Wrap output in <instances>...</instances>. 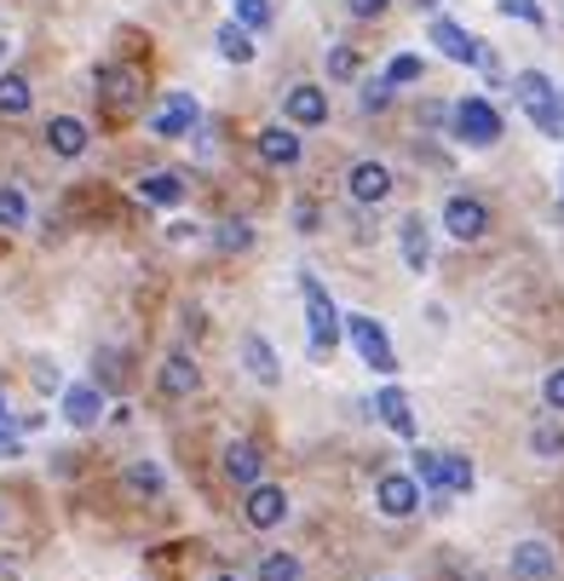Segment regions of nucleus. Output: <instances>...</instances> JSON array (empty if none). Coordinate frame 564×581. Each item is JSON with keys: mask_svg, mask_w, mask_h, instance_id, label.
I'll list each match as a JSON object with an SVG mask.
<instances>
[{"mask_svg": "<svg viewBox=\"0 0 564 581\" xmlns=\"http://www.w3.org/2000/svg\"><path fill=\"white\" fill-rule=\"evenodd\" d=\"M449 128H455V139H467V144H478V150H490V144L501 139V116H496L490 98H460V105L449 110Z\"/></svg>", "mask_w": 564, "mask_h": 581, "instance_id": "f257e3e1", "label": "nucleus"}, {"mask_svg": "<svg viewBox=\"0 0 564 581\" xmlns=\"http://www.w3.org/2000/svg\"><path fill=\"white\" fill-rule=\"evenodd\" d=\"M300 294H305V317H312V351H335V340H340L346 317L335 311V299L323 294V283H317V276H300Z\"/></svg>", "mask_w": 564, "mask_h": 581, "instance_id": "f03ea898", "label": "nucleus"}, {"mask_svg": "<svg viewBox=\"0 0 564 581\" xmlns=\"http://www.w3.org/2000/svg\"><path fill=\"white\" fill-rule=\"evenodd\" d=\"M139 92H144V81H139L133 64H98V98H105L110 116H133Z\"/></svg>", "mask_w": 564, "mask_h": 581, "instance_id": "7ed1b4c3", "label": "nucleus"}, {"mask_svg": "<svg viewBox=\"0 0 564 581\" xmlns=\"http://www.w3.org/2000/svg\"><path fill=\"white\" fill-rule=\"evenodd\" d=\"M346 335H351V346H357V358H364L375 374H392V369H398V351H392L387 328H380L375 317H346Z\"/></svg>", "mask_w": 564, "mask_h": 581, "instance_id": "20e7f679", "label": "nucleus"}, {"mask_svg": "<svg viewBox=\"0 0 564 581\" xmlns=\"http://www.w3.org/2000/svg\"><path fill=\"white\" fill-rule=\"evenodd\" d=\"M444 231L455 242H478L484 231H490V208H484L478 196H449L444 201Z\"/></svg>", "mask_w": 564, "mask_h": 581, "instance_id": "39448f33", "label": "nucleus"}, {"mask_svg": "<svg viewBox=\"0 0 564 581\" xmlns=\"http://www.w3.org/2000/svg\"><path fill=\"white\" fill-rule=\"evenodd\" d=\"M375 507L387 513V518H409V513L421 507V484H415L409 472H387V478L375 484Z\"/></svg>", "mask_w": 564, "mask_h": 581, "instance_id": "423d86ee", "label": "nucleus"}, {"mask_svg": "<svg viewBox=\"0 0 564 581\" xmlns=\"http://www.w3.org/2000/svg\"><path fill=\"white\" fill-rule=\"evenodd\" d=\"M512 581H553L558 575V552L547 541H519L512 547V559H507Z\"/></svg>", "mask_w": 564, "mask_h": 581, "instance_id": "0eeeda50", "label": "nucleus"}, {"mask_svg": "<svg viewBox=\"0 0 564 581\" xmlns=\"http://www.w3.org/2000/svg\"><path fill=\"white\" fill-rule=\"evenodd\" d=\"M282 116H289L294 128H323L328 121V92L312 87V81H300V87L282 92Z\"/></svg>", "mask_w": 564, "mask_h": 581, "instance_id": "6e6552de", "label": "nucleus"}, {"mask_svg": "<svg viewBox=\"0 0 564 581\" xmlns=\"http://www.w3.org/2000/svg\"><path fill=\"white\" fill-rule=\"evenodd\" d=\"M351 201L357 208H380V201L392 196V167H380V162H357L351 167V179H346Z\"/></svg>", "mask_w": 564, "mask_h": 581, "instance_id": "1a4fd4ad", "label": "nucleus"}, {"mask_svg": "<svg viewBox=\"0 0 564 581\" xmlns=\"http://www.w3.org/2000/svg\"><path fill=\"white\" fill-rule=\"evenodd\" d=\"M432 46H438L449 64H484V41L467 35V30H460V23H449V18L432 23Z\"/></svg>", "mask_w": 564, "mask_h": 581, "instance_id": "9d476101", "label": "nucleus"}, {"mask_svg": "<svg viewBox=\"0 0 564 581\" xmlns=\"http://www.w3.org/2000/svg\"><path fill=\"white\" fill-rule=\"evenodd\" d=\"M242 518H248L253 529H276L282 518H289V495H282L276 484H253V490H248Z\"/></svg>", "mask_w": 564, "mask_h": 581, "instance_id": "9b49d317", "label": "nucleus"}, {"mask_svg": "<svg viewBox=\"0 0 564 581\" xmlns=\"http://www.w3.org/2000/svg\"><path fill=\"white\" fill-rule=\"evenodd\" d=\"M196 116H202V105L191 92H167V110L150 116V133H156V139H178V133L196 128Z\"/></svg>", "mask_w": 564, "mask_h": 581, "instance_id": "f8f14e48", "label": "nucleus"}, {"mask_svg": "<svg viewBox=\"0 0 564 581\" xmlns=\"http://www.w3.org/2000/svg\"><path fill=\"white\" fill-rule=\"evenodd\" d=\"M398 248H403V265L421 276V271L432 265V224H426L421 213H409V219L398 224Z\"/></svg>", "mask_w": 564, "mask_h": 581, "instance_id": "ddd939ff", "label": "nucleus"}, {"mask_svg": "<svg viewBox=\"0 0 564 581\" xmlns=\"http://www.w3.org/2000/svg\"><path fill=\"white\" fill-rule=\"evenodd\" d=\"M46 150H53V156H64V162H75V156L87 150V121L53 116V121H46Z\"/></svg>", "mask_w": 564, "mask_h": 581, "instance_id": "4468645a", "label": "nucleus"}, {"mask_svg": "<svg viewBox=\"0 0 564 581\" xmlns=\"http://www.w3.org/2000/svg\"><path fill=\"white\" fill-rule=\"evenodd\" d=\"M260 472H265V454L253 443H225V478H230V484L253 490V484H260Z\"/></svg>", "mask_w": 564, "mask_h": 581, "instance_id": "2eb2a0df", "label": "nucleus"}, {"mask_svg": "<svg viewBox=\"0 0 564 581\" xmlns=\"http://www.w3.org/2000/svg\"><path fill=\"white\" fill-rule=\"evenodd\" d=\"M300 150H305V144H300V133H294V121H289V128H265V133H260V162H265V167H294Z\"/></svg>", "mask_w": 564, "mask_h": 581, "instance_id": "dca6fc26", "label": "nucleus"}, {"mask_svg": "<svg viewBox=\"0 0 564 581\" xmlns=\"http://www.w3.org/2000/svg\"><path fill=\"white\" fill-rule=\"evenodd\" d=\"M375 415L387 420L398 438H415V415H409V397H403L398 386H380V392H375Z\"/></svg>", "mask_w": 564, "mask_h": 581, "instance_id": "f3484780", "label": "nucleus"}, {"mask_svg": "<svg viewBox=\"0 0 564 581\" xmlns=\"http://www.w3.org/2000/svg\"><path fill=\"white\" fill-rule=\"evenodd\" d=\"M242 363H248V374L260 386H276L282 381V363H276V351L260 340V335H242Z\"/></svg>", "mask_w": 564, "mask_h": 581, "instance_id": "a211bd4d", "label": "nucleus"}, {"mask_svg": "<svg viewBox=\"0 0 564 581\" xmlns=\"http://www.w3.org/2000/svg\"><path fill=\"white\" fill-rule=\"evenodd\" d=\"M98 415H105V397H98V386H69V392H64V420H69V426H98Z\"/></svg>", "mask_w": 564, "mask_h": 581, "instance_id": "6ab92c4d", "label": "nucleus"}, {"mask_svg": "<svg viewBox=\"0 0 564 581\" xmlns=\"http://www.w3.org/2000/svg\"><path fill=\"white\" fill-rule=\"evenodd\" d=\"M202 386V374H196V363L185 358V351H173V358L162 363V392L167 397H191Z\"/></svg>", "mask_w": 564, "mask_h": 581, "instance_id": "aec40b11", "label": "nucleus"}, {"mask_svg": "<svg viewBox=\"0 0 564 581\" xmlns=\"http://www.w3.org/2000/svg\"><path fill=\"white\" fill-rule=\"evenodd\" d=\"M214 41H219V58H225V64H253V30H242L237 18L219 23Z\"/></svg>", "mask_w": 564, "mask_h": 581, "instance_id": "412c9836", "label": "nucleus"}, {"mask_svg": "<svg viewBox=\"0 0 564 581\" xmlns=\"http://www.w3.org/2000/svg\"><path fill=\"white\" fill-rule=\"evenodd\" d=\"M139 196L156 201V208H173V201L185 196V185H178V173H144V179H139Z\"/></svg>", "mask_w": 564, "mask_h": 581, "instance_id": "4be33fe9", "label": "nucleus"}, {"mask_svg": "<svg viewBox=\"0 0 564 581\" xmlns=\"http://www.w3.org/2000/svg\"><path fill=\"white\" fill-rule=\"evenodd\" d=\"M512 98L530 110V105H542V98H553V81L542 69H519V75H512Z\"/></svg>", "mask_w": 564, "mask_h": 581, "instance_id": "5701e85b", "label": "nucleus"}, {"mask_svg": "<svg viewBox=\"0 0 564 581\" xmlns=\"http://www.w3.org/2000/svg\"><path fill=\"white\" fill-rule=\"evenodd\" d=\"M30 105H35L30 81H23V75H0V116H23Z\"/></svg>", "mask_w": 564, "mask_h": 581, "instance_id": "b1692460", "label": "nucleus"}, {"mask_svg": "<svg viewBox=\"0 0 564 581\" xmlns=\"http://www.w3.org/2000/svg\"><path fill=\"white\" fill-rule=\"evenodd\" d=\"M127 490H133V495H162L167 478H162L156 461H133V467H127Z\"/></svg>", "mask_w": 564, "mask_h": 581, "instance_id": "393cba45", "label": "nucleus"}, {"mask_svg": "<svg viewBox=\"0 0 564 581\" xmlns=\"http://www.w3.org/2000/svg\"><path fill=\"white\" fill-rule=\"evenodd\" d=\"M473 484H478V472H473L467 454H444V490L449 495H467Z\"/></svg>", "mask_w": 564, "mask_h": 581, "instance_id": "a878e982", "label": "nucleus"}, {"mask_svg": "<svg viewBox=\"0 0 564 581\" xmlns=\"http://www.w3.org/2000/svg\"><path fill=\"white\" fill-rule=\"evenodd\" d=\"M30 219V201H23L18 185H0V231H18V224Z\"/></svg>", "mask_w": 564, "mask_h": 581, "instance_id": "bb28decb", "label": "nucleus"}, {"mask_svg": "<svg viewBox=\"0 0 564 581\" xmlns=\"http://www.w3.org/2000/svg\"><path fill=\"white\" fill-rule=\"evenodd\" d=\"M357 69H364L357 46H328V81H357Z\"/></svg>", "mask_w": 564, "mask_h": 581, "instance_id": "cd10ccee", "label": "nucleus"}, {"mask_svg": "<svg viewBox=\"0 0 564 581\" xmlns=\"http://www.w3.org/2000/svg\"><path fill=\"white\" fill-rule=\"evenodd\" d=\"M219 254H248L253 248V224H242V219H230V224H219Z\"/></svg>", "mask_w": 564, "mask_h": 581, "instance_id": "c85d7f7f", "label": "nucleus"}, {"mask_svg": "<svg viewBox=\"0 0 564 581\" xmlns=\"http://www.w3.org/2000/svg\"><path fill=\"white\" fill-rule=\"evenodd\" d=\"M260 581H300V559H294V552H265V559H260Z\"/></svg>", "mask_w": 564, "mask_h": 581, "instance_id": "c756f323", "label": "nucleus"}, {"mask_svg": "<svg viewBox=\"0 0 564 581\" xmlns=\"http://www.w3.org/2000/svg\"><path fill=\"white\" fill-rule=\"evenodd\" d=\"M415 484L444 490V454H438V449H421V454H415Z\"/></svg>", "mask_w": 564, "mask_h": 581, "instance_id": "7c9ffc66", "label": "nucleus"}, {"mask_svg": "<svg viewBox=\"0 0 564 581\" xmlns=\"http://www.w3.org/2000/svg\"><path fill=\"white\" fill-rule=\"evenodd\" d=\"M558 92V87H553ZM530 121H535V128H542L547 139H564V116H558V105H553V98H542V105H530Z\"/></svg>", "mask_w": 564, "mask_h": 581, "instance_id": "2f4dec72", "label": "nucleus"}, {"mask_svg": "<svg viewBox=\"0 0 564 581\" xmlns=\"http://www.w3.org/2000/svg\"><path fill=\"white\" fill-rule=\"evenodd\" d=\"M357 105H364V116H380L392 105V81L380 75V81H364V92H357Z\"/></svg>", "mask_w": 564, "mask_h": 581, "instance_id": "473e14b6", "label": "nucleus"}, {"mask_svg": "<svg viewBox=\"0 0 564 581\" xmlns=\"http://www.w3.org/2000/svg\"><path fill=\"white\" fill-rule=\"evenodd\" d=\"M230 7H237L242 30H265V23H271V0H230Z\"/></svg>", "mask_w": 564, "mask_h": 581, "instance_id": "72a5a7b5", "label": "nucleus"}, {"mask_svg": "<svg viewBox=\"0 0 564 581\" xmlns=\"http://www.w3.org/2000/svg\"><path fill=\"white\" fill-rule=\"evenodd\" d=\"M496 12H501V18H524V23H535V30L547 23V12L535 7V0H496Z\"/></svg>", "mask_w": 564, "mask_h": 581, "instance_id": "f704fd0d", "label": "nucleus"}, {"mask_svg": "<svg viewBox=\"0 0 564 581\" xmlns=\"http://www.w3.org/2000/svg\"><path fill=\"white\" fill-rule=\"evenodd\" d=\"M530 449L535 454H564V426L542 420V426H535V438H530Z\"/></svg>", "mask_w": 564, "mask_h": 581, "instance_id": "c9c22d12", "label": "nucleus"}, {"mask_svg": "<svg viewBox=\"0 0 564 581\" xmlns=\"http://www.w3.org/2000/svg\"><path fill=\"white\" fill-rule=\"evenodd\" d=\"M387 81H392V87H409V81H421V58H415V53L392 58V64H387Z\"/></svg>", "mask_w": 564, "mask_h": 581, "instance_id": "e433bc0d", "label": "nucleus"}, {"mask_svg": "<svg viewBox=\"0 0 564 581\" xmlns=\"http://www.w3.org/2000/svg\"><path fill=\"white\" fill-rule=\"evenodd\" d=\"M542 397H547V409H553V415H564V369H553L547 381H542Z\"/></svg>", "mask_w": 564, "mask_h": 581, "instance_id": "4c0bfd02", "label": "nucleus"}, {"mask_svg": "<svg viewBox=\"0 0 564 581\" xmlns=\"http://www.w3.org/2000/svg\"><path fill=\"white\" fill-rule=\"evenodd\" d=\"M387 7H392V0H346V12H351V18H380Z\"/></svg>", "mask_w": 564, "mask_h": 581, "instance_id": "58836bf2", "label": "nucleus"}, {"mask_svg": "<svg viewBox=\"0 0 564 581\" xmlns=\"http://www.w3.org/2000/svg\"><path fill=\"white\" fill-rule=\"evenodd\" d=\"M35 386H41V392H58L64 381H58V369H46V363H41V369H35Z\"/></svg>", "mask_w": 564, "mask_h": 581, "instance_id": "ea45409f", "label": "nucleus"}, {"mask_svg": "<svg viewBox=\"0 0 564 581\" xmlns=\"http://www.w3.org/2000/svg\"><path fill=\"white\" fill-rule=\"evenodd\" d=\"M191 237H196V224H185V219L167 224V242H191Z\"/></svg>", "mask_w": 564, "mask_h": 581, "instance_id": "a19ab883", "label": "nucleus"}, {"mask_svg": "<svg viewBox=\"0 0 564 581\" xmlns=\"http://www.w3.org/2000/svg\"><path fill=\"white\" fill-rule=\"evenodd\" d=\"M7 53H12V41H7V35H0V64H7Z\"/></svg>", "mask_w": 564, "mask_h": 581, "instance_id": "79ce46f5", "label": "nucleus"}, {"mask_svg": "<svg viewBox=\"0 0 564 581\" xmlns=\"http://www.w3.org/2000/svg\"><path fill=\"white\" fill-rule=\"evenodd\" d=\"M553 105H558V116H564V87H558V92H553Z\"/></svg>", "mask_w": 564, "mask_h": 581, "instance_id": "37998d69", "label": "nucleus"}, {"mask_svg": "<svg viewBox=\"0 0 564 581\" xmlns=\"http://www.w3.org/2000/svg\"><path fill=\"white\" fill-rule=\"evenodd\" d=\"M0 426H12V415H7V403H0Z\"/></svg>", "mask_w": 564, "mask_h": 581, "instance_id": "c03bdc74", "label": "nucleus"}, {"mask_svg": "<svg viewBox=\"0 0 564 581\" xmlns=\"http://www.w3.org/2000/svg\"><path fill=\"white\" fill-rule=\"evenodd\" d=\"M415 7H426V12H432V7H438V0H415Z\"/></svg>", "mask_w": 564, "mask_h": 581, "instance_id": "a18cd8bd", "label": "nucleus"}, {"mask_svg": "<svg viewBox=\"0 0 564 581\" xmlns=\"http://www.w3.org/2000/svg\"><path fill=\"white\" fill-rule=\"evenodd\" d=\"M214 581H242V575H214Z\"/></svg>", "mask_w": 564, "mask_h": 581, "instance_id": "49530a36", "label": "nucleus"}, {"mask_svg": "<svg viewBox=\"0 0 564 581\" xmlns=\"http://www.w3.org/2000/svg\"><path fill=\"white\" fill-rule=\"evenodd\" d=\"M0 524H7V518H0Z\"/></svg>", "mask_w": 564, "mask_h": 581, "instance_id": "de8ad7c7", "label": "nucleus"}]
</instances>
